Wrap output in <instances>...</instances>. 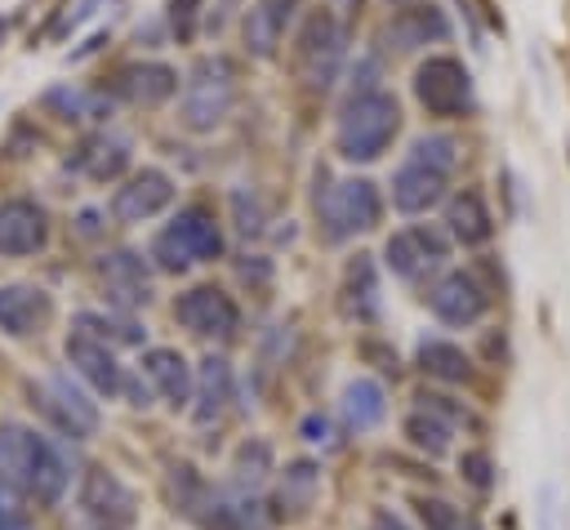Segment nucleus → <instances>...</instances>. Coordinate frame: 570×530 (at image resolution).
<instances>
[{
    "mask_svg": "<svg viewBox=\"0 0 570 530\" xmlns=\"http://www.w3.org/2000/svg\"><path fill=\"white\" fill-rule=\"evenodd\" d=\"M58 120H67V125H102L107 116H111V98L107 94H98V89H76V85H53V89H45V98H40Z\"/></svg>",
    "mask_w": 570,
    "mask_h": 530,
    "instance_id": "26",
    "label": "nucleus"
},
{
    "mask_svg": "<svg viewBox=\"0 0 570 530\" xmlns=\"http://www.w3.org/2000/svg\"><path fill=\"white\" fill-rule=\"evenodd\" d=\"M62 352H67V361H71V370L94 387V392H102V396H125V365L111 356V347L107 343H98V338H89V334H67V343H62Z\"/></svg>",
    "mask_w": 570,
    "mask_h": 530,
    "instance_id": "15",
    "label": "nucleus"
},
{
    "mask_svg": "<svg viewBox=\"0 0 570 530\" xmlns=\"http://www.w3.org/2000/svg\"><path fill=\"white\" fill-rule=\"evenodd\" d=\"M76 232H80V236H98V232H102V214H98V209H80V214H76Z\"/></svg>",
    "mask_w": 570,
    "mask_h": 530,
    "instance_id": "44",
    "label": "nucleus"
},
{
    "mask_svg": "<svg viewBox=\"0 0 570 530\" xmlns=\"http://www.w3.org/2000/svg\"><path fill=\"white\" fill-rule=\"evenodd\" d=\"M200 4H205V0H169V4H165L169 31H174L183 45L196 36V18H200Z\"/></svg>",
    "mask_w": 570,
    "mask_h": 530,
    "instance_id": "39",
    "label": "nucleus"
},
{
    "mask_svg": "<svg viewBox=\"0 0 570 530\" xmlns=\"http://www.w3.org/2000/svg\"><path fill=\"white\" fill-rule=\"evenodd\" d=\"M0 530H27L22 521H0Z\"/></svg>",
    "mask_w": 570,
    "mask_h": 530,
    "instance_id": "46",
    "label": "nucleus"
},
{
    "mask_svg": "<svg viewBox=\"0 0 570 530\" xmlns=\"http://www.w3.org/2000/svg\"><path fill=\"white\" fill-rule=\"evenodd\" d=\"M419 365H423V374H432L441 383H463L472 374L468 352L450 338H419Z\"/></svg>",
    "mask_w": 570,
    "mask_h": 530,
    "instance_id": "32",
    "label": "nucleus"
},
{
    "mask_svg": "<svg viewBox=\"0 0 570 530\" xmlns=\"http://www.w3.org/2000/svg\"><path fill=\"white\" fill-rule=\"evenodd\" d=\"M414 517L423 521V530H476V521L459 503L436 499V494H419L414 499Z\"/></svg>",
    "mask_w": 570,
    "mask_h": 530,
    "instance_id": "35",
    "label": "nucleus"
},
{
    "mask_svg": "<svg viewBox=\"0 0 570 530\" xmlns=\"http://www.w3.org/2000/svg\"><path fill=\"white\" fill-rule=\"evenodd\" d=\"M316 490H321V468H316L312 459H294V463H285V472H281L276 508L289 512V517H303V512L316 503Z\"/></svg>",
    "mask_w": 570,
    "mask_h": 530,
    "instance_id": "30",
    "label": "nucleus"
},
{
    "mask_svg": "<svg viewBox=\"0 0 570 530\" xmlns=\"http://www.w3.org/2000/svg\"><path fill=\"white\" fill-rule=\"evenodd\" d=\"M316 214H321V236L330 245L352 241L356 232L379 227L383 218V196L370 178H338L316 192Z\"/></svg>",
    "mask_w": 570,
    "mask_h": 530,
    "instance_id": "5",
    "label": "nucleus"
},
{
    "mask_svg": "<svg viewBox=\"0 0 570 530\" xmlns=\"http://www.w3.org/2000/svg\"><path fill=\"white\" fill-rule=\"evenodd\" d=\"M98 276L107 285V298L116 307H142L151 298V276H147V263L138 249H107L98 258Z\"/></svg>",
    "mask_w": 570,
    "mask_h": 530,
    "instance_id": "16",
    "label": "nucleus"
},
{
    "mask_svg": "<svg viewBox=\"0 0 570 530\" xmlns=\"http://www.w3.org/2000/svg\"><path fill=\"white\" fill-rule=\"evenodd\" d=\"M232 223H236V232L249 236V241L267 232V205H263V196H258L254 187H236V192H232Z\"/></svg>",
    "mask_w": 570,
    "mask_h": 530,
    "instance_id": "37",
    "label": "nucleus"
},
{
    "mask_svg": "<svg viewBox=\"0 0 570 530\" xmlns=\"http://www.w3.org/2000/svg\"><path fill=\"white\" fill-rule=\"evenodd\" d=\"M347 58V27L330 9H312L307 22L298 27L294 45V67L307 89H330L338 80V67Z\"/></svg>",
    "mask_w": 570,
    "mask_h": 530,
    "instance_id": "6",
    "label": "nucleus"
},
{
    "mask_svg": "<svg viewBox=\"0 0 570 530\" xmlns=\"http://www.w3.org/2000/svg\"><path fill=\"white\" fill-rule=\"evenodd\" d=\"M410 160L428 165V169H441V174H454L459 165V143L450 134H419L410 143Z\"/></svg>",
    "mask_w": 570,
    "mask_h": 530,
    "instance_id": "36",
    "label": "nucleus"
},
{
    "mask_svg": "<svg viewBox=\"0 0 570 530\" xmlns=\"http://www.w3.org/2000/svg\"><path fill=\"white\" fill-rule=\"evenodd\" d=\"M205 508H209V512L196 517L205 530H272L267 512H263L249 494H209Z\"/></svg>",
    "mask_w": 570,
    "mask_h": 530,
    "instance_id": "27",
    "label": "nucleus"
},
{
    "mask_svg": "<svg viewBox=\"0 0 570 530\" xmlns=\"http://www.w3.org/2000/svg\"><path fill=\"white\" fill-rule=\"evenodd\" d=\"M236 272H240V281H254V285H267V281H272V263H267L263 254H245V258L236 263Z\"/></svg>",
    "mask_w": 570,
    "mask_h": 530,
    "instance_id": "43",
    "label": "nucleus"
},
{
    "mask_svg": "<svg viewBox=\"0 0 570 530\" xmlns=\"http://www.w3.org/2000/svg\"><path fill=\"white\" fill-rule=\"evenodd\" d=\"M298 432H303V441H307V445H325V450H334V445H338V436H334V423H330L325 414H307Z\"/></svg>",
    "mask_w": 570,
    "mask_h": 530,
    "instance_id": "41",
    "label": "nucleus"
},
{
    "mask_svg": "<svg viewBox=\"0 0 570 530\" xmlns=\"http://www.w3.org/2000/svg\"><path fill=\"white\" fill-rule=\"evenodd\" d=\"M232 387H236L232 365H227L223 356H205V361L196 365V374H191V419H196L200 428L214 423V419L227 410Z\"/></svg>",
    "mask_w": 570,
    "mask_h": 530,
    "instance_id": "23",
    "label": "nucleus"
},
{
    "mask_svg": "<svg viewBox=\"0 0 570 530\" xmlns=\"http://www.w3.org/2000/svg\"><path fill=\"white\" fill-rule=\"evenodd\" d=\"M174 200V178L156 165H142L111 192V218L116 223H147Z\"/></svg>",
    "mask_w": 570,
    "mask_h": 530,
    "instance_id": "12",
    "label": "nucleus"
},
{
    "mask_svg": "<svg viewBox=\"0 0 570 530\" xmlns=\"http://www.w3.org/2000/svg\"><path fill=\"white\" fill-rule=\"evenodd\" d=\"M232 102H236V67H232V58H223V53L196 58L187 80H183V107H178L183 129H191V134L218 129L227 120Z\"/></svg>",
    "mask_w": 570,
    "mask_h": 530,
    "instance_id": "4",
    "label": "nucleus"
},
{
    "mask_svg": "<svg viewBox=\"0 0 570 530\" xmlns=\"http://www.w3.org/2000/svg\"><path fill=\"white\" fill-rule=\"evenodd\" d=\"M445 187H450V174L441 169H428L419 160H401V169L392 174V205L401 214H428L432 205L445 200Z\"/></svg>",
    "mask_w": 570,
    "mask_h": 530,
    "instance_id": "19",
    "label": "nucleus"
},
{
    "mask_svg": "<svg viewBox=\"0 0 570 530\" xmlns=\"http://www.w3.org/2000/svg\"><path fill=\"white\" fill-rule=\"evenodd\" d=\"M414 98L428 107V116H441V120L468 116L476 102L472 98V71L450 53H432L414 71Z\"/></svg>",
    "mask_w": 570,
    "mask_h": 530,
    "instance_id": "7",
    "label": "nucleus"
},
{
    "mask_svg": "<svg viewBox=\"0 0 570 530\" xmlns=\"http://www.w3.org/2000/svg\"><path fill=\"white\" fill-rule=\"evenodd\" d=\"M383 36H387L392 49L414 53V49H428V45H445L450 40V18L436 4H405V9L392 13Z\"/></svg>",
    "mask_w": 570,
    "mask_h": 530,
    "instance_id": "17",
    "label": "nucleus"
},
{
    "mask_svg": "<svg viewBox=\"0 0 570 530\" xmlns=\"http://www.w3.org/2000/svg\"><path fill=\"white\" fill-rule=\"evenodd\" d=\"M223 254V227L214 223V214L205 205H187L178 209L156 236H151V249L147 258L156 263V272H187L196 263H214Z\"/></svg>",
    "mask_w": 570,
    "mask_h": 530,
    "instance_id": "3",
    "label": "nucleus"
},
{
    "mask_svg": "<svg viewBox=\"0 0 570 530\" xmlns=\"http://www.w3.org/2000/svg\"><path fill=\"white\" fill-rule=\"evenodd\" d=\"M401 432H405V441L414 445V450H423L428 459H441L445 450H450V436H454V428L441 419V414H432V410H410L405 414V423H401Z\"/></svg>",
    "mask_w": 570,
    "mask_h": 530,
    "instance_id": "33",
    "label": "nucleus"
},
{
    "mask_svg": "<svg viewBox=\"0 0 570 530\" xmlns=\"http://www.w3.org/2000/svg\"><path fill=\"white\" fill-rule=\"evenodd\" d=\"M129 151H134V143H129L125 134L102 129V134L85 138V143H80V151H76L67 165H71V169H80V174H85V178H94V183H111V178H120V174L129 169Z\"/></svg>",
    "mask_w": 570,
    "mask_h": 530,
    "instance_id": "22",
    "label": "nucleus"
},
{
    "mask_svg": "<svg viewBox=\"0 0 570 530\" xmlns=\"http://www.w3.org/2000/svg\"><path fill=\"white\" fill-rule=\"evenodd\" d=\"M40 410L67 432V436H94L98 432V405L89 401L85 387H76L67 374H49L40 387H31Z\"/></svg>",
    "mask_w": 570,
    "mask_h": 530,
    "instance_id": "11",
    "label": "nucleus"
},
{
    "mask_svg": "<svg viewBox=\"0 0 570 530\" xmlns=\"http://www.w3.org/2000/svg\"><path fill=\"white\" fill-rule=\"evenodd\" d=\"M0 472L22 490V494H31V499H40V503H58L62 494H67V485H71V463H67V454L49 441V436H40L36 428H27V423H0Z\"/></svg>",
    "mask_w": 570,
    "mask_h": 530,
    "instance_id": "1",
    "label": "nucleus"
},
{
    "mask_svg": "<svg viewBox=\"0 0 570 530\" xmlns=\"http://www.w3.org/2000/svg\"><path fill=\"white\" fill-rule=\"evenodd\" d=\"M80 512H85L89 530H129L134 512H138V499L116 472L89 468L85 481H80Z\"/></svg>",
    "mask_w": 570,
    "mask_h": 530,
    "instance_id": "9",
    "label": "nucleus"
},
{
    "mask_svg": "<svg viewBox=\"0 0 570 530\" xmlns=\"http://www.w3.org/2000/svg\"><path fill=\"white\" fill-rule=\"evenodd\" d=\"M22 512H27V494L0 472V521H22Z\"/></svg>",
    "mask_w": 570,
    "mask_h": 530,
    "instance_id": "42",
    "label": "nucleus"
},
{
    "mask_svg": "<svg viewBox=\"0 0 570 530\" xmlns=\"http://www.w3.org/2000/svg\"><path fill=\"white\" fill-rule=\"evenodd\" d=\"M445 258H450V241H445V232L432 227V223H410V227L392 232L387 245H383V263H387L392 276H401V281H423V276L436 272Z\"/></svg>",
    "mask_w": 570,
    "mask_h": 530,
    "instance_id": "8",
    "label": "nucleus"
},
{
    "mask_svg": "<svg viewBox=\"0 0 570 530\" xmlns=\"http://www.w3.org/2000/svg\"><path fill=\"white\" fill-rule=\"evenodd\" d=\"M343 312L356 321H374L379 316V267L370 254H356L343 272Z\"/></svg>",
    "mask_w": 570,
    "mask_h": 530,
    "instance_id": "28",
    "label": "nucleus"
},
{
    "mask_svg": "<svg viewBox=\"0 0 570 530\" xmlns=\"http://www.w3.org/2000/svg\"><path fill=\"white\" fill-rule=\"evenodd\" d=\"M428 307L445 321V325H476L490 307L485 285L472 272H445L432 289H428Z\"/></svg>",
    "mask_w": 570,
    "mask_h": 530,
    "instance_id": "14",
    "label": "nucleus"
},
{
    "mask_svg": "<svg viewBox=\"0 0 570 530\" xmlns=\"http://www.w3.org/2000/svg\"><path fill=\"white\" fill-rule=\"evenodd\" d=\"M174 321L183 330H191L196 338H232L240 330V312H236L232 294H223L218 285H191L187 294H178Z\"/></svg>",
    "mask_w": 570,
    "mask_h": 530,
    "instance_id": "10",
    "label": "nucleus"
},
{
    "mask_svg": "<svg viewBox=\"0 0 570 530\" xmlns=\"http://www.w3.org/2000/svg\"><path fill=\"white\" fill-rule=\"evenodd\" d=\"M71 330L76 334H89L107 347H138L147 338V330L129 316V312H76L71 316Z\"/></svg>",
    "mask_w": 570,
    "mask_h": 530,
    "instance_id": "29",
    "label": "nucleus"
},
{
    "mask_svg": "<svg viewBox=\"0 0 570 530\" xmlns=\"http://www.w3.org/2000/svg\"><path fill=\"white\" fill-rule=\"evenodd\" d=\"M142 374L165 396V405L183 410L191 401V365L183 361V352H174V347H147L142 352Z\"/></svg>",
    "mask_w": 570,
    "mask_h": 530,
    "instance_id": "24",
    "label": "nucleus"
},
{
    "mask_svg": "<svg viewBox=\"0 0 570 530\" xmlns=\"http://www.w3.org/2000/svg\"><path fill=\"white\" fill-rule=\"evenodd\" d=\"M419 405L423 410H432V414H441L450 428H459V423H472V414L454 401V396H441V392H419Z\"/></svg>",
    "mask_w": 570,
    "mask_h": 530,
    "instance_id": "40",
    "label": "nucleus"
},
{
    "mask_svg": "<svg viewBox=\"0 0 570 530\" xmlns=\"http://www.w3.org/2000/svg\"><path fill=\"white\" fill-rule=\"evenodd\" d=\"M294 9H298V0H254L249 13H245V22H240L245 49H249L254 58H276Z\"/></svg>",
    "mask_w": 570,
    "mask_h": 530,
    "instance_id": "20",
    "label": "nucleus"
},
{
    "mask_svg": "<svg viewBox=\"0 0 570 530\" xmlns=\"http://www.w3.org/2000/svg\"><path fill=\"white\" fill-rule=\"evenodd\" d=\"M53 316V298L40 289V285H0V330L13 334V338H31L49 325Z\"/></svg>",
    "mask_w": 570,
    "mask_h": 530,
    "instance_id": "18",
    "label": "nucleus"
},
{
    "mask_svg": "<svg viewBox=\"0 0 570 530\" xmlns=\"http://www.w3.org/2000/svg\"><path fill=\"white\" fill-rule=\"evenodd\" d=\"M396 129H401V102L387 89L352 94L334 125V151L352 165H370L392 147Z\"/></svg>",
    "mask_w": 570,
    "mask_h": 530,
    "instance_id": "2",
    "label": "nucleus"
},
{
    "mask_svg": "<svg viewBox=\"0 0 570 530\" xmlns=\"http://www.w3.org/2000/svg\"><path fill=\"white\" fill-rule=\"evenodd\" d=\"M459 472H463V481L476 485V490H490V485H494V459H490L485 450H463V454H459Z\"/></svg>",
    "mask_w": 570,
    "mask_h": 530,
    "instance_id": "38",
    "label": "nucleus"
},
{
    "mask_svg": "<svg viewBox=\"0 0 570 530\" xmlns=\"http://www.w3.org/2000/svg\"><path fill=\"white\" fill-rule=\"evenodd\" d=\"M445 232L459 241V245H485L494 236V214L490 205L481 200V192L463 187L459 196H450L445 205Z\"/></svg>",
    "mask_w": 570,
    "mask_h": 530,
    "instance_id": "25",
    "label": "nucleus"
},
{
    "mask_svg": "<svg viewBox=\"0 0 570 530\" xmlns=\"http://www.w3.org/2000/svg\"><path fill=\"white\" fill-rule=\"evenodd\" d=\"M374 530H405V521H401V517H392V512H383V508H379V512H374Z\"/></svg>",
    "mask_w": 570,
    "mask_h": 530,
    "instance_id": "45",
    "label": "nucleus"
},
{
    "mask_svg": "<svg viewBox=\"0 0 570 530\" xmlns=\"http://www.w3.org/2000/svg\"><path fill=\"white\" fill-rule=\"evenodd\" d=\"M4 31H9V22H4V18H0V40H4Z\"/></svg>",
    "mask_w": 570,
    "mask_h": 530,
    "instance_id": "47",
    "label": "nucleus"
},
{
    "mask_svg": "<svg viewBox=\"0 0 570 530\" xmlns=\"http://www.w3.org/2000/svg\"><path fill=\"white\" fill-rule=\"evenodd\" d=\"M383 414H387V396H383V387H379L374 379H352V383L343 387V419H347L352 432L379 428Z\"/></svg>",
    "mask_w": 570,
    "mask_h": 530,
    "instance_id": "31",
    "label": "nucleus"
},
{
    "mask_svg": "<svg viewBox=\"0 0 570 530\" xmlns=\"http://www.w3.org/2000/svg\"><path fill=\"white\" fill-rule=\"evenodd\" d=\"M116 94H120L125 102H138V107H160V102H169V98L178 94V71H174L169 62H156V58L129 62V67L116 76Z\"/></svg>",
    "mask_w": 570,
    "mask_h": 530,
    "instance_id": "21",
    "label": "nucleus"
},
{
    "mask_svg": "<svg viewBox=\"0 0 570 530\" xmlns=\"http://www.w3.org/2000/svg\"><path fill=\"white\" fill-rule=\"evenodd\" d=\"M267 472H272V445H267L263 436L240 441L236 454H232V477H236V485H240V490H254Z\"/></svg>",
    "mask_w": 570,
    "mask_h": 530,
    "instance_id": "34",
    "label": "nucleus"
},
{
    "mask_svg": "<svg viewBox=\"0 0 570 530\" xmlns=\"http://www.w3.org/2000/svg\"><path fill=\"white\" fill-rule=\"evenodd\" d=\"M49 245V214L31 196L0 200V258H27Z\"/></svg>",
    "mask_w": 570,
    "mask_h": 530,
    "instance_id": "13",
    "label": "nucleus"
},
{
    "mask_svg": "<svg viewBox=\"0 0 570 530\" xmlns=\"http://www.w3.org/2000/svg\"><path fill=\"white\" fill-rule=\"evenodd\" d=\"M227 4H232V0H227Z\"/></svg>",
    "mask_w": 570,
    "mask_h": 530,
    "instance_id": "48",
    "label": "nucleus"
}]
</instances>
